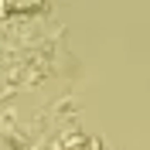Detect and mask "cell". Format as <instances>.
Segmentation results:
<instances>
[{
	"instance_id": "6da1fadb",
	"label": "cell",
	"mask_w": 150,
	"mask_h": 150,
	"mask_svg": "<svg viewBox=\"0 0 150 150\" xmlns=\"http://www.w3.org/2000/svg\"><path fill=\"white\" fill-rule=\"evenodd\" d=\"M45 10V0H0V17H28Z\"/></svg>"
}]
</instances>
